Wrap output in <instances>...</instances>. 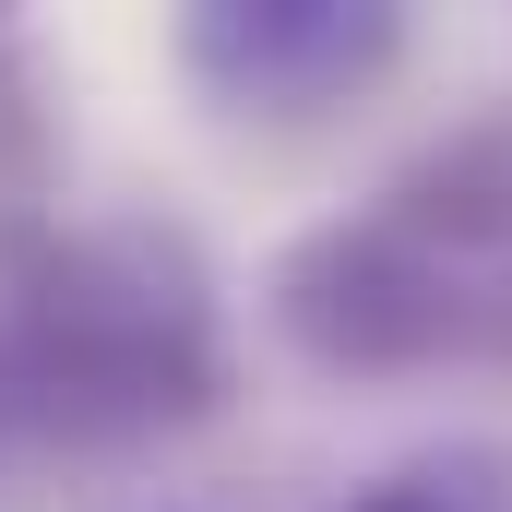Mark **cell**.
I'll return each instance as SVG.
<instances>
[{"instance_id":"1","label":"cell","mask_w":512,"mask_h":512,"mask_svg":"<svg viewBox=\"0 0 512 512\" xmlns=\"http://www.w3.org/2000/svg\"><path fill=\"white\" fill-rule=\"evenodd\" d=\"M239 382L227 286L155 215H60L0 239V477L108 465L203 429Z\"/></svg>"},{"instance_id":"2","label":"cell","mask_w":512,"mask_h":512,"mask_svg":"<svg viewBox=\"0 0 512 512\" xmlns=\"http://www.w3.org/2000/svg\"><path fill=\"white\" fill-rule=\"evenodd\" d=\"M262 322L322 382L512 370V120H477L322 215L262 274Z\"/></svg>"},{"instance_id":"3","label":"cell","mask_w":512,"mask_h":512,"mask_svg":"<svg viewBox=\"0 0 512 512\" xmlns=\"http://www.w3.org/2000/svg\"><path fill=\"white\" fill-rule=\"evenodd\" d=\"M405 12L393 0H191L179 12V72L227 108V120H334L405 60Z\"/></svg>"},{"instance_id":"4","label":"cell","mask_w":512,"mask_h":512,"mask_svg":"<svg viewBox=\"0 0 512 512\" xmlns=\"http://www.w3.org/2000/svg\"><path fill=\"white\" fill-rule=\"evenodd\" d=\"M334 512H512V453L453 441V453H417V465L370 477L358 501H334Z\"/></svg>"}]
</instances>
